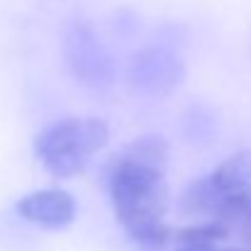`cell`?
I'll return each mask as SVG.
<instances>
[{
    "instance_id": "obj_1",
    "label": "cell",
    "mask_w": 251,
    "mask_h": 251,
    "mask_svg": "<svg viewBox=\"0 0 251 251\" xmlns=\"http://www.w3.org/2000/svg\"><path fill=\"white\" fill-rule=\"evenodd\" d=\"M117 222L142 247H164L171 229L164 222L168 207V185L164 171L137 164L107 161L102 168Z\"/></svg>"
},
{
    "instance_id": "obj_2",
    "label": "cell",
    "mask_w": 251,
    "mask_h": 251,
    "mask_svg": "<svg viewBox=\"0 0 251 251\" xmlns=\"http://www.w3.org/2000/svg\"><path fill=\"white\" fill-rule=\"evenodd\" d=\"M107 144V125L98 117H69L47 127L37 142L34 151L51 176L74 178L85 171L93 154Z\"/></svg>"
},
{
    "instance_id": "obj_3",
    "label": "cell",
    "mask_w": 251,
    "mask_h": 251,
    "mask_svg": "<svg viewBox=\"0 0 251 251\" xmlns=\"http://www.w3.org/2000/svg\"><path fill=\"white\" fill-rule=\"evenodd\" d=\"M61 49L64 59L76 76L78 83H83L90 90H107L115 83V64L105 44L100 42L98 32L83 22L71 20L64 27L61 34Z\"/></svg>"
},
{
    "instance_id": "obj_4",
    "label": "cell",
    "mask_w": 251,
    "mask_h": 251,
    "mask_svg": "<svg viewBox=\"0 0 251 251\" xmlns=\"http://www.w3.org/2000/svg\"><path fill=\"white\" fill-rule=\"evenodd\" d=\"M185 64L180 54L171 44H147L142 47L127 66V83L129 88L149 100H161L171 95L178 85L183 83Z\"/></svg>"
},
{
    "instance_id": "obj_5",
    "label": "cell",
    "mask_w": 251,
    "mask_h": 251,
    "mask_svg": "<svg viewBox=\"0 0 251 251\" xmlns=\"http://www.w3.org/2000/svg\"><path fill=\"white\" fill-rule=\"evenodd\" d=\"M17 212L44 229H64L76 217V200L59 188H44L25 195L17 202Z\"/></svg>"
},
{
    "instance_id": "obj_6",
    "label": "cell",
    "mask_w": 251,
    "mask_h": 251,
    "mask_svg": "<svg viewBox=\"0 0 251 251\" xmlns=\"http://www.w3.org/2000/svg\"><path fill=\"white\" fill-rule=\"evenodd\" d=\"M220 202H222V193L212 185V180L198 178L183 188L178 198V212L185 217H205V222H210L215 220Z\"/></svg>"
},
{
    "instance_id": "obj_7",
    "label": "cell",
    "mask_w": 251,
    "mask_h": 251,
    "mask_svg": "<svg viewBox=\"0 0 251 251\" xmlns=\"http://www.w3.org/2000/svg\"><path fill=\"white\" fill-rule=\"evenodd\" d=\"M212 185L222 195H242L251 193V151H239L225 159L220 166L207 176Z\"/></svg>"
},
{
    "instance_id": "obj_8",
    "label": "cell",
    "mask_w": 251,
    "mask_h": 251,
    "mask_svg": "<svg viewBox=\"0 0 251 251\" xmlns=\"http://www.w3.org/2000/svg\"><path fill=\"white\" fill-rule=\"evenodd\" d=\"M115 164H137V166H149L156 171H164L168 164V144L159 134H147L134 139L132 144L122 147L117 154L110 156Z\"/></svg>"
},
{
    "instance_id": "obj_9",
    "label": "cell",
    "mask_w": 251,
    "mask_h": 251,
    "mask_svg": "<svg viewBox=\"0 0 251 251\" xmlns=\"http://www.w3.org/2000/svg\"><path fill=\"white\" fill-rule=\"evenodd\" d=\"M229 229L220 222H202V225H193L185 229L176 232V244L178 247H212V244H222L229 239Z\"/></svg>"
},
{
    "instance_id": "obj_10",
    "label": "cell",
    "mask_w": 251,
    "mask_h": 251,
    "mask_svg": "<svg viewBox=\"0 0 251 251\" xmlns=\"http://www.w3.org/2000/svg\"><path fill=\"white\" fill-rule=\"evenodd\" d=\"M183 132L190 142L195 144H207L215 139L217 134V120L215 115L202 107V105H193L188 112H185V120H183Z\"/></svg>"
},
{
    "instance_id": "obj_11",
    "label": "cell",
    "mask_w": 251,
    "mask_h": 251,
    "mask_svg": "<svg viewBox=\"0 0 251 251\" xmlns=\"http://www.w3.org/2000/svg\"><path fill=\"white\" fill-rule=\"evenodd\" d=\"M176 251H247L242 247H220V244H212V247H178Z\"/></svg>"
},
{
    "instance_id": "obj_12",
    "label": "cell",
    "mask_w": 251,
    "mask_h": 251,
    "mask_svg": "<svg viewBox=\"0 0 251 251\" xmlns=\"http://www.w3.org/2000/svg\"><path fill=\"white\" fill-rule=\"evenodd\" d=\"M239 237H242V249H247V251H251V222L249 225H244L242 229H239Z\"/></svg>"
}]
</instances>
